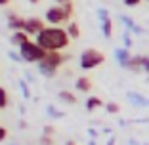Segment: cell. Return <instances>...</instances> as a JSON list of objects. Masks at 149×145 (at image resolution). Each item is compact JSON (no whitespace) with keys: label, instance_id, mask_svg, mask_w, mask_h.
<instances>
[{"label":"cell","instance_id":"3957f363","mask_svg":"<svg viewBox=\"0 0 149 145\" xmlns=\"http://www.w3.org/2000/svg\"><path fill=\"white\" fill-rule=\"evenodd\" d=\"M103 61H105L103 52H100V50H96V48H86L80 53V69H84V71L96 69V67H100Z\"/></svg>","mask_w":149,"mask_h":145},{"label":"cell","instance_id":"484cf974","mask_svg":"<svg viewBox=\"0 0 149 145\" xmlns=\"http://www.w3.org/2000/svg\"><path fill=\"white\" fill-rule=\"evenodd\" d=\"M143 71H147L149 73V57L145 56V61H143Z\"/></svg>","mask_w":149,"mask_h":145},{"label":"cell","instance_id":"8992f818","mask_svg":"<svg viewBox=\"0 0 149 145\" xmlns=\"http://www.w3.org/2000/svg\"><path fill=\"white\" fill-rule=\"evenodd\" d=\"M65 59H69V56H63L61 52H46L44 63H46V65H50V67L59 69V67H61V63L65 61Z\"/></svg>","mask_w":149,"mask_h":145},{"label":"cell","instance_id":"7402d4cb","mask_svg":"<svg viewBox=\"0 0 149 145\" xmlns=\"http://www.w3.org/2000/svg\"><path fill=\"white\" fill-rule=\"evenodd\" d=\"M141 0H124V6H128V8H134V6H140Z\"/></svg>","mask_w":149,"mask_h":145},{"label":"cell","instance_id":"52a82bcc","mask_svg":"<svg viewBox=\"0 0 149 145\" xmlns=\"http://www.w3.org/2000/svg\"><path fill=\"white\" fill-rule=\"evenodd\" d=\"M8 27L12 29L13 33L23 31V29H25V19H23V17H19L17 13L8 12Z\"/></svg>","mask_w":149,"mask_h":145},{"label":"cell","instance_id":"ffe728a7","mask_svg":"<svg viewBox=\"0 0 149 145\" xmlns=\"http://www.w3.org/2000/svg\"><path fill=\"white\" fill-rule=\"evenodd\" d=\"M48 114H52L54 119H61V117H63V113H59V111H57L56 107H52V105L48 107Z\"/></svg>","mask_w":149,"mask_h":145},{"label":"cell","instance_id":"d4e9b609","mask_svg":"<svg viewBox=\"0 0 149 145\" xmlns=\"http://www.w3.org/2000/svg\"><path fill=\"white\" fill-rule=\"evenodd\" d=\"M42 136H54V128L52 126H44V134Z\"/></svg>","mask_w":149,"mask_h":145},{"label":"cell","instance_id":"f546056e","mask_svg":"<svg viewBox=\"0 0 149 145\" xmlns=\"http://www.w3.org/2000/svg\"><path fill=\"white\" fill-rule=\"evenodd\" d=\"M65 145H77V143H74V141H73V139H71V141H67V143H65Z\"/></svg>","mask_w":149,"mask_h":145},{"label":"cell","instance_id":"8fae6325","mask_svg":"<svg viewBox=\"0 0 149 145\" xmlns=\"http://www.w3.org/2000/svg\"><path fill=\"white\" fill-rule=\"evenodd\" d=\"M38 73L42 76H46V78H52V76H56L57 75V69L56 67H50V65H46V63H38Z\"/></svg>","mask_w":149,"mask_h":145},{"label":"cell","instance_id":"5b68a950","mask_svg":"<svg viewBox=\"0 0 149 145\" xmlns=\"http://www.w3.org/2000/svg\"><path fill=\"white\" fill-rule=\"evenodd\" d=\"M44 29H46V21H44V19H40V17H27L25 19V29H23V31L29 36H35L36 38Z\"/></svg>","mask_w":149,"mask_h":145},{"label":"cell","instance_id":"6da1fadb","mask_svg":"<svg viewBox=\"0 0 149 145\" xmlns=\"http://www.w3.org/2000/svg\"><path fill=\"white\" fill-rule=\"evenodd\" d=\"M35 42L44 52H59L71 44V38L67 35V29L63 27H46L35 38Z\"/></svg>","mask_w":149,"mask_h":145},{"label":"cell","instance_id":"d6986e66","mask_svg":"<svg viewBox=\"0 0 149 145\" xmlns=\"http://www.w3.org/2000/svg\"><path fill=\"white\" fill-rule=\"evenodd\" d=\"M105 109H107V113H111V114H117L118 111H120V107H118L117 103H107V105H105Z\"/></svg>","mask_w":149,"mask_h":145},{"label":"cell","instance_id":"9c48e42d","mask_svg":"<svg viewBox=\"0 0 149 145\" xmlns=\"http://www.w3.org/2000/svg\"><path fill=\"white\" fill-rule=\"evenodd\" d=\"M29 40H31V36L27 35L25 31H17V33H13V35L10 36V42H12L13 46H19V48H21L23 44H27Z\"/></svg>","mask_w":149,"mask_h":145},{"label":"cell","instance_id":"30bf717a","mask_svg":"<svg viewBox=\"0 0 149 145\" xmlns=\"http://www.w3.org/2000/svg\"><path fill=\"white\" fill-rule=\"evenodd\" d=\"M74 88L79 90L80 94H88L92 90V80L88 78V76H80V78H77V82H74Z\"/></svg>","mask_w":149,"mask_h":145},{"label":"cell","instance_id":"4fadbf2b","mask_svg":"<svg viewBox=\"0 0 149 145\" xmlns=\"http://www.w3.org/2000/svg\"><path fill=\"white\" fill-rule=\"evenodd\" d=\"M65 29H67V35H69L71 40H74V38H79V36H80V27L77 25L74 21H69Z\"/></svg>","mask_w":149,"mask_h":145},{"label":"cell","instance_id":"f1b7e54d","mask_svg":"<svg viewBox=\"0 0 149 145\" xmlns=\"http://www.w3.org/2000/svg\"><path fill=\"white\" fill-rule=\"evenodd\" d=\"M27 2H31V4H38L40 0H27Z\"/></svg>","mask_w":149,"mask_h":145},{"label":"cell","instance_id":"ba28073f","mask_svg":"<svg viewBox=\"0 0 149 145\" xmlns=\"http://www.w3.org/2000/svg\"><path fill=\"white\" fill-rule=\"evenodd\" d=\"M143 61H145V56H132L130 57V61L124 65V69L128 71H143Z\"/></svg>","mask_w":149,"mask_h":145},{"label":"cell","instance_id":"277c9868","mask_svg":"<svg viewBox=\"0 0 149 145\" xmlns=\"http://www.w3.org/2000/svg\"><path fill=\"white\" fill-rule=\"evenodd\" d=\"M44 21L50 23V27H59V23L69 21V19H67L61 6H52V8H48L46 13H44Z\"/></svg>","mask_w":149,"mask_h":145},{"label":"cell","instance_id":"4dcf8cb0","mask_svg":"<svg viewBox=\"0 0 149 145\" xmlns=\"http://www.w3.org/2000/svg\"><path fill=\"white\" fill-rule=\"evenodd\" d=\"M13 145H15V143H13Z\"/></svg>","mask_w":149,"mask_h":145},{"label":"cell","instance_id":"44dd1931","mask_svg":"<svg viewBox=\"0 0 149 145\" xmlns=\"http://www.w3.org/2000/svg\"><path fill=\"white\" fill-rule=\"evenodd\" d=\"M40 145H54L52 136H40Z\"/></svg>","mask_w":149,"mask_h":145},{"label":"cell","instance_id":"7a4b0ae2","mask_svg":"<svg viewBox=\"0 0 149 145\" xmlns=\"http://www.w3.org/2000/svg\"><path fill=\"white\" fill-rule=\"evenodd\" d=\"M19 56H21V59L25 63H36V65H38V63L44 61L46 52L36 44L35 40H29L27 44H23L21 48H19Z\"/></svg>","mask_w":149,"mask_h":145},{"label":"cell","instance_id":"83f0119b","mask_svg":"<svg viewBox=\"0 0 149 145\" xmlns=\"http://www.w3.org/2000/svg\"><path fill=\"white\" fill-rule=\"evenodd\" d=\"M10 4V0H0V6H8Z\"/></svg>","mask_w":149,"mask_h":145},{"label":"cell","instance_id":"7c38bea8","mask_svg":"<svg viewBox=\"0 0 149 145\" xmlns=\"http://www.w3.org/2000/svg\"><path fill=\"white\" fill-rule=\"evenodd\" d=\"M115 57H117V61L124 67L128 61H130V57H132V56H130V52H128L126 48H120V50H117V52H115Z\"/></svg>","mask_w":149,"mask_h":145},{"label":"cell","instance_id":"9a60e30c","mask_svg":"<svg viewBox=\"0 0 149 145\" xmlns=\"http://www.w3.org/2000/svg\"><path fill=\"white\" fill-rule=\"evenodd\" d=\"M101 31H103V36H105V38H111V35H113V21H111V17L101 21Z\"/></svg>","mask_w":149,"mask_h":145},{"label":"cell","instance_id":"e0dca14e","mask_svg":"<svg viewBox=\"0 0 149 145\" xmlns=\"http://www.w3.org/2000/svg\"><path fill=\"white\" fill-rule=\"evenodd\" d=\"M10 99H8V92H6L2 86H0V111H4L6 107H8Z\"/></svg>","mask_w":149,"mask_h":145},{"label":"cell","instance_id":"ac0fdd59","mask_svg":"<svg viewBox=\"0 0 149 145\" xmlns=\"http://www.w3.org/2000/svg\"><path fill=\"white\" fill-rule=\"evenodd\" d=\"M61 8H63V12H65L67 19H71V17H73V12H74V8H73V2H67V4H61Z\"/></svg>","mask_w":149,"mask_h":145},{"label":"cell","instance_id":"cb8c5ba5","mask_svg":"<svg viewBox=\"0 0 149 145\" xmlns=\"http://www.w3.org/2000/svg\"><path fill=\"white\" fill-rule=\"evenodd\" d=\"M6 137H8V130L4 126H0V141H4Z\"/></svg>","mask_w":149,"mask_h":145},{"label":"cell","instance_id":"2e32d148","mask_svg":"<svg viewBox=\"0 0 149 145\" xmlns=\"http://www.w3.org/2000/svg\"><path fill=\"white\" fill-rule=\"evenodd\" d=\"M101 105H103V101H101L100 97H88L86 99V109L88 111H96V109H100Z\"/></svg>","mask_w":149,"mask_h":145},{"label":"cell","instance_id":"4316f807","mask_svg":"<svg viewBox=\"0 0 149 145\" xmlns=\"http://www.w3.org/2000/svg\"><path fill=\"white\" fill-rule=\"evenodd\" d=\"M56 2H57L59 6H61V4H67V2H71V0H56Z\"/></svg>","mask_w":149,"mask_h":145},{"label":"cell","instance_id":"5bb4252c","mask_svg":"<svg viewBox=\"0 0 149 145\" xmlns=\"http://www.w3.org/2000/svg\"><path fill=\"white\" fill-rule=\"evenodd\" d=\"M57 96H59V99H61V101H65V103H69V105H74V103H77V97H74V94L69 92V90H61Z\"/></svg>","mask_w":149,"mask_h":145},{"label":"cell","instance_id":"603a6c76","mask_svg":"<svg viewBox=\"0 0 149 145\" xmlns=\"http://www.w3.org/2000/svg\"><path fill=\"white\" fill-rule=\"evenodd\" d=\"M19 86H21V90H23V96H25V97H31V94H29V88H27V84L23 82V80L19 82Z\"/></svg>","mask_w":149,"mask_h":145}]
</instances>
